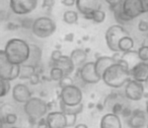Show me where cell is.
Returning a JSON list of instances; mask_svg holds the SVG:
<instances>
[{"label": "cell", "mask_w": 148, "mask_h": 128, "mask_svg": "<svg viewBox=\"0 0 148 128\" xmlns=\"http://www.w3.org/2000/svg\"><path fill=\"white\" fill-rule=\"evenodd\" d=\"M131 79L130 69L124 60L120 59L109 67L101 75V81L111 89H121Z\"/></svg>", "instance_id": "1"}, {"label": "cell", "mask_w": 148, "mask_h": 128, "mask_svg": "<svg viewBox=\"0 0 148 128\" xmlns=\"http://www.w3.org/2000/svg\"><path fill=\"white\" fill-rule=\"evenodd\" d=\"M3 50L8 60L13 65H23L29 60L31 47L29 44L25 40L12 38L6 42Z\"/></svg>", "instance_id": "2"}, {"label": "cell", "mask_w": 148, "mask_h": 128, "mask_svg": "<svg viewBox=\"0 0 148 128\" xmlns=\"http://www.w3.org/2000/svg\"><path fill=\"white\" fill-rule=\"evenodd\" d=\"M50 106L42 98L32 97L25 104H23V112L29 118L31 124H37L41 118L46 117L49 113Z\"/></svg>", "instance_id": "3"}, {"label": "cell", "mask_w": 148, "mask_h": 128, "mask_svg": "<svg viewBox=\"0 0 148 128\" xmlns=\"http://www.w3.org/2000/svg\"><path fill=\"white\" fill-rule=\"evenodd\" d=\"M57 30V25L50 17H40L34 19L32 33L39 39H47L51 37Z\"/></svg>", "instance_id": "4"}, {"label": "cell", "mask_w": 148, "mask_h": 128, "mask_svg": "<svg viewBox=\"0 0 148 128\" xmlns=\"http://www.w3.org/2000/svg\"><path fill=\"white\" fill-rule=\"evenodd\" d=\"M126 36H129V32L123 25L117 23V25H113L109 27L105 34V40L108 48L113 53L119 52V48H118L119 42L122 38L126 37Z\"/></svg>", "instance_id": "5"}, {"label": "cell", "mask_w": 148, "mask_h": 128, "mask_svg": "<svg viewBox=\"0 0 148 128\" xmlns=\"http://www.w3.org/2000/svg\"><path fill=\"white\" fill-rule=\"evenodd\" d=\"M83 94L80 87L72 85L60 89L59 101L65 106H76L82 104Z\"/></svg>", "instance_id": "6"}, {"label": "cell", "mask_w": 148, "mask_h": 128, "mask_svg": "<svg viewBox=\"0 0 148 128\" xmlns=\"http://www.w3.org/2000/svg\"><path fill=\"white\" fill-rule=\"evenodd\" d=\"M76 77L83 85H97L101 81L95 67V61H87L76 69Z\"/></svg>", "instance_id": "7"}, {"label": "cell", "mask_w": 148, "mask_h": 128, "mask_svg": "<svg viewBox=\"0 0 148 128\" xmlns=\"http://www.w3.org/2000/svg\"><path fill=\"white\" fill-rule=\"evenodd\" d=\"M39 4V0H9V8L15 15L25 17L32 13Z\"/></svg>", "instance_id": "8"}, {"label": "cell", "mask_w": 148, "mask_h": 128, "mask_svg": "<svg viewBox=\"0 0 148 128\" xmlns=\"http://www.w3.org/2000/svg\"><path fill=\"white\" fill-rule=\"evenodd\" d=\"M124 96L129 101H141L144 96H145L144 83H139V81L131 78L124 87Z\"/></svg>", "instance_id": "9"}, {"label": "cell", "mask_w": 148, "mask_h": 128, "mask_svg": "<svg viewBox=\"0 0 148 128\" xmlns=\"http://www.w3.org/2000/svg\"><path fill=\"white\" fill-rule=\"evenodd\" d=\"M103 0H76L75 7L85 19H89L90 15L97 10L101 9Z\"/></svg>", "instance_id": "10"}, {"label": "cell", "mask_w": 148, "mask_h": 128, "mask_svg": "<svg viewBox=\"0 0 148 128\" xmlns=\"http://www.w3.org/2000/svg\"><path fill=\"white\" fill-rule=\"evenodd\" d=\"M121 9L132 21L144 14L141 0H123L121 4Z\"/></svg>", "instance_id": "11"}, {"label": "cell", "mask_w": 148, "mask_h": 128, "mask_svg": "<svg viewBox=\"0 0 148 128\" xmlns=\"http://www.w3.org/2000/svg\"><path fill=\"white\" fill-rule=\"evenodd\" d=\"M11 95H12V99L16 103L23 104V105L33 97V93H32L31 89L25 83H18L15 85H13L11 89Z\"/></svg>", "instance_id": "12"}, {"label": "cell", "mask_w": 148, "mask_h": 128, "mask_svg": "<svg viewBox=\"0 0 148 128\" xmlns=\"http://www.w3.org/2000/svg\"><path fill=\"white\" fill-rule=\"evenodd\" d=\"M45 118L48 128H67L66 116L61 110L49 112Z\"/></svg>", "instance_id": "13"}, {"label": "cell", "mask_w": 148, "mask_h": 128, "mask_svg": "<svg viewBox=\"0 0 148 128\" xmlns=\"http://www.w3.org/2000/svg\"><path fill=\"white\" fill-rule=\"evenodd\" d=\"M130 76L132 79L145 83L148 81V62L140 61L130 69Z\"/></svg>", "instance_id": "14"}, {"label": "cell", "mask_w": 148, "mask_h": 128, "mask_svg": "<svg viewBox=\"0 0 148 128\" xmlns=\"http://www.w3.org/2000/svg\"><path fill=\"white\" fill-rule=\"evenodd\" d=\"M146 112L140 109H136L132 111L130 117L127 118V125L130 128H142L147 124L146 122Z\"/></svg>", "instance_id": "15"}, {"label": "cell", "mask_w": 148, "mask_h": 128, "mask_svg": "<svg viewBox=\"0 0 148 128\" xmlns=\"http://www.w3.org/2000/svg\"><path fill=\"white\" fill-rule=\"evenodd\" d=\"M13 67L14 65L8 60L4 50H0V78L9 81Z\"/></svg>", "instance_id": "16"}, {"label": "cell", "mask_w": 148, "mask_h": 128, "mask_svg": "<svg viewBox=\"0 0 148 128\" xmlns=\"http://www.w3.org/2000/svg\"><path fill=\"white\" fill-rule=\"evenodd\" d=\"M99 128H122L121 118L117 114L109 112L101 117Z\"/></svg>", "instance_id": "17"}, {"label": "cell", "mask_w": 148, "mask_h": 128, "mask_svg": "<svg viewBox=\"0 0 148 128\" xmlns=\"http://www.w3.org/2000/svg\"><path fill=\"white\" fill-rule=\"evenodd\" d=\"M52 66H57L59 68H61L64 71L65 75H71L75 71V69H76V67L74 65L70 56L67 55H62V57L60 59H58L57 61L51 63V67Z\"/></svg>", "instance_id": "18"}, {"label": "cell", "mask_w": 148, "mask_h": 128, "mask_svg": "<svg viewBox=\"0 0 148 128\" xmlns=\"http://www.w3.org/2000/svg\"><path fill=\"white\" fill-rule=\"evenodd\" d=\"M114 63H116V61L113 58V56H99V57H97V59L95 60V67L97 74L101 77L103 72Z\"/></svg>", "instance_id": "19"}, {"label": "cell", "mask_w": 148, "mask_h": 128, "mask_svg": "<svg viewBox=\"0 0 148 128\" xmlns=\"http://www.w3.org/2000/svg\"><path fill=\"white\" fill-rule=\"evenodd\" d=\"M29 47H31V51H29V57L27 61V64H29L38 69L40 66V63H41L42 55H43L42 49L36 44H29Z\"/></svg>", "instance_id": "20"}, {"label": "cell", "mask_w": 148, "mask_h": 128, "mask_svg": "<svg viewBox=\"0 0 148 128\" xmlns=\"http://www.w3.org/2000/svg\"><path fill=\"white\" fill-rule=\"evenodd\" d=\"M69 56L72 61H73L76 69L81 67L83 64L87 62V52H86V50H84V49L76 48V49L72 50V52L70 53Z\"/></svg>", "instance_id": "21"}, {"label": "cell", "mask_w": 148, "mask_h": 128, "mask_svg": "<svg viewBox=\"0 0 148 128\" xmlns=\"http://www.w3.org/2000/svg\"><path fill=\"white\" fill-rule=\"evenodd\" d=\"M38 71V69L36 67L32 66L29 64H23L21 65V70H19V76L18 78L21 81H29L34 74Z\"/></svg>", "instance_id": "22"}, {"label": "cell", "mask_w": 148, "mask_h": 128, "mask_svg": "<svg viewBox=\"0 0 148 128\" xmlns=\"http://www.w3.org/2000/svg\"><path fill=\"white\" fill-rule=\"evenodd\" d=\"M121 59L124 60V61L127 63L129 69H131L134 65H136L138 62H140L137 51H134V50H131V51H129V52H126V53H122Z\"/></svg>", "instance_id": "23"}, {"label": "cell", "mask_w": 148, "mask_h": 128, "mask_svg": "<svg viewBox=\"0 0 148 128\" xmlns=\"http://www.w3.org/2000/svg\"><path fill=\"white\" fill-rule=\"evenodd\" d=\"M134 40L132 37L129 36H126V37L122 38L119 42V45H118V48H119V52L121 53H126V52H129L131 50H133L134 48Z\"/></svg>", "instance_id": "24"}, {"label": "cell", "mask_w": 148, "mask_h": 128, "mask_svg": "<svg viewBox=\"0 0 148 128\" xmlns=\"http://www.w3.org/2000/svg\"><path fill=\"white\" fill-rule=\"evenodd\" d=\"M111 10L113 11L114 17H115V19L118 21V23H119V25H126V23H130V21H132L131 19H129V17H128L127 15H126L125 13L122 11L121 5H120V6H117V7H114V8H112Z\"/></svg>", "instance_id": "25"}, {"label": "cell", "mask_w": 148, "mask_h": 128, "mask_svg": "<svg viewBox=\"0 0 148 128\" xmlns=\"http://www.w3.org/2000/svg\"><path fill=\"white\" fill-rule=\"evenodd\" d=\"M62 19L67 25H75V23H78L79 13L77 10H66L63 13Z\"/></svg>", "instance_id": "26"}, {"label": "cell", "mask_w": 148, "mask_h": 128, "mask_svg": "<svg viewBox=\"0 0 148 128\" xmlns=\"http://www.w3.org/2000/svg\"><path fill=\"white\" fill-rule=\"evenodd\" d=\"M60 110L65 114H73L78 115L83 111V104H79L76 106H65L60 103Z\"/></svg>", "instance_id": "27"}, {"label": "cell", "mask_w": 148, "mask_h": 128, "mask_svg": "<svg viewBox=\"0 0 148 128\" xmlns=\"http://www.w3.org/2000/svg\"><path fill=\"white\" fill-rule=\"evenodd\" d=\"M64 76H66V75L61 68H59V67H57V66H52L51 67L50 72H49V77H50L51 81L59 83V81H61Z\"/></svg>", "instance_id": "28"}, {"label": "cell", "mask_w": 148, "mask_h": 128, "mask_svg": "<svg viewBox=\"0 0 148 128\" xmlns=\"http://www.w3.org/2000/svg\"><path fill=\"white\" fill-rule=\"evenodd\" d=\"M11 81H6V79L0 78V99L1 98L6 97L9 94V92H11Z\"/></svg>", "instance_id": "29"}, {"label": "cell", "mask_w": 148, "mask_h": 128, "mask_svg": "<svg viewBox=\"0 0 148 128\" xmlns=\"http://www.w3.org/2000/svg\"><path fill=\"white\" fill-rule=\"evenodd\" d=\"M106 17H107V14H106L105 11L103 9H99V10H97L90 15L89 21H92L95 23H101L105 21Z\"/></svg>", "instance_id": "30"}, {"label": "cell", "mask_w": 148, "mask_h": 128, "mask_svg": "<svg viewBox=\"0 0 148 128\" xmlns=\"http://www.w3.org/2000/svg\"><path fill=\"white\" fill-rule=\"evenodd\" d=\"M138 57H139L140 61H145L148 62V45H142L137 50Z\"/></svg>", "instance_id": "31"}, {"label": "cell", "mask_w": 148, "mask_h": 128, "mask_svg": "<svg viewBox=\"0 0 148 128\" xmlns=\"http://www.w3.org/2000/svg\"><path fill=\"white\" fill-rule=\"evenodd\" d=\"M3 121H4V124H7V125H13V124H15L17 121V115L14 113V112L9 113L3 117Z\"/></svg>", "instance_id": "32"}, {"label": "cell", "mask_w": 148, "mask_h": 128, "mask_svg": "<svg viewBox=\"0 0 148 128\" xmlns=\"http://www.w3.org/2000/svg\"><path fill=\"white\" fill-rule=\"evenodd\" d=\"M58 83H59L60 89H63V87H69V85H75V83H74V79L72 78L70 75H66V76H64Z\"/></svg>", "instance_id": "33"}, {"label": "cell", "mask_w": 148, "mask_h": 128, "mask_svg": "<svg viewBox=\"0 0 148 128\" xmlns=\"http://www.w3.org/2000/svg\"><path fill=\"white\" fill-rule=\"evenodd\" d=\"M65 116H66V125H67V128L74 127V126L76 125L77 115H73V114H65Z\"/></svg>", "instance_id": "34"}, {"label": "cell", "mask_w": 148, "mask_h": 128, "mask_svg": "<svg viewBox=\"0 0 148 128\" xmlns=\"http://www.w3.org/2000/svg\"><path fill=\"white\" fill-rule=\"evenodd\" d=\"M12 112H14V109H13V107L10 104H4V105L0 106V116L2 118L5 115H7L9 113H12Z\"/></svg>", "instance_id": "35"}, {"label": "cell", "mask_w": 148, "mask_h": 128, "mask_svg": "<svg viewBox=\"0 0 148 128\" xmlns=\"http://www.w3.org/2000/svg\"><path fill=\"white\" fill-rule=\"evenodd\" d=\"M124 108H125V106L123 105V104L121 103V102H116L115 104H114L113 106H112L111 108V112L114 114H117V115H121L122 112H123Z\"/></svg>", "instance_id": "36"}, {"label": "cell", "mask_w": 148, "mask_h": 128, "mask_svg": "<svg viewBox=\"0 0 148 128\" xmlns=\"http://www.w3.org/2000/svg\"><path fill=\"white\" fill-rule=\"evenodd\" d=\"M138 31L141 33H148V19H141L138 23Z\"/></svg>", "instance_id": "37"}, {"label": "cell", "mask_w": 148, "mask_h": 128, "mask_svg": "<svg viewBox=\"0 0 148 128\" xmlns=\"http://www.w3.org/2000/svg\"><path fill=\"white\" fill-rule=\"evenodd\" d=\"M62 55H63V54H62L61 50L55 49L51 54V63H53V62L57 61L58 59H60V58L62 57Z\"/></svg>", "instance_id": "38"}, {"label": "cell", "mask_w": 148, "mask_h": 128, "mask_svg": "<svg viewBox=\"0 0 148 128\" xmlns=\"http://www.w3.org/2000/svg\"><path fill=\"white\" fill-rule=\"evenodd\" d=\"M29 81L32 85H37L38 83H40V81H41V75H40L37 71V72H36L35 74H34L33 76L29 79Z\"/></svg>", "instance_id": "39"}, {"label": "cell", "mask_w": 148, "mask_h": 128, "mask_svg": "<svg viewBox=\"0 0 148 128\" xmlns=\"http://www.w3.org/2000/svg\"><path fill=\"white\" fill-rule=\"evenodd\" d=\"M33 23H34L33 19H23V21H21V25L23 28H25V29H31L32 30V25H33Z\"/></svg>", "instance_id": "40"}, {"label": "cell", "mask_w": 148, "mask_h": 128, "mask_svg": "<svg viewBox=\"0 0 148 128\" xmlns=\"http://www.w3.org/2000/svg\"><path fill=\"white\" fill-rule=\"evenodd\" d=\"M105 1L109 4L110 9H112V8H114V7L120 6V5L122 4V1H123V0H105Z\"/></svg>", "instance_id": "41"}, {"label": "cell", "mask_w": 148, "mask_h": 128, "mask_svg": "<svg viewBox=\"0 0 148 128\" xmlns=\"http://www.w3.org/2000/svg\"><path fill=\"white\" fill-rule=\"evenodd\" d=\"M54 5H55V0H43V2H42L43 8L46 9H51Z\"/></svg>", "instance_id": "42"}, {"label": "cell", "mask_w": 148, "mask_h": 128, "mask_svg": "<svg viewBox=\"0 0 148 128\" xmlns=\"http://www.w3.org/2000/svg\"><path fill=\"white\" fill-rule=\"evenodd\" d=\"M61 2H62V4H63L64 6L72 7V6H75L76 0H62Z\"/></svg>", "instance_id": "43"}, {"label": "cell", "mask_w": 148, "mask_h": 128, "mask_svg": "<svg viewBox=\"0 0 148 128\" xmlns=\"http://www.w3.org/2000/svg\"><path fill=\"white\" fill-rule=\"evenodd\" d=\"M37 126H38V128H48L47 122H46V118L45 117L41 118V119L38 121Z\"/></svg>", "instance_id": "44"}, {"label": "cell", "mask_w": 148, "mask_h": 128, "mask_svg": "<svg viewBox=\"0 0 148 128\" xmlns=\"http://www.w3.org/2000/svg\"><path fill=\"white\" fill-rule=\"evenodd\" d=\"M142 8H143L144 13H148V0H141Z\"/></svg>", "instance_id": "45"}, {"label": "cell", "mask_w": 148, "mask_h": 128, "mask_svg": "<svg viewBox=\"0 0 148 128\" xmlns=\"http://www.w3.org/2000/svg\"><path fill=\"white\" fill-rule=\"evenodd\" d=\"M73 39H74V35L72 33L67 34V35L64 37V40H65L66 42H72L73 41Z\"/></svg>", "instance_id": "46"}, {"label": "cell", "mask_w": 148, "mask_h": 128, "mask_svg": "<svg viewBox=\"0 0 148 128\" xmlns=\"http://www.w3.org/2000/svg\"><path fill=\"white\" fill-rule=\"evenodd\" d=\"M74 128H88V126L84 123H79V124H76V125L74 126Z\"/></svg>", "instance_id": "47"}, {"label": "cell", "mask_w": 148, "mask_h": 128, "mask_svg": "<svg viewBox=\"0 0 148 128\" xmlns=\"http://www.w3.org/2000/svg\"><path fill=\"white\" fill-rule=\"evenodd\" d=\"M4 17H5L4 11H2L1 9H0V23H1V21H4Z\"/></svg>", "instance_id": "48"}, {"label": "cell", "mask_w": 148, "mask_h": 128, "mask_svg": "<svg viewBox=\"0 0 148 128\" xmlns=\"http://www.w3.org/2000/svg\"><path fill=\"white\" fill-rule=\"evenodd\" d=\"M4 127V121H3V118L0 116V128Z\"/></svg>", "instance_id": "49"}, {"label": "cell", "mask_w": 148, "mask_h": 128, "mask_svg": "<svg viewBox=\"0 0 148 128\" xmlns=\"http://www.w3.org/2000/svg\"><path fill=\"white\" fill-rule=\"evenodd\" d=\"M145 112H146V114L148 115V99H147V101H146V107H145Z\"/></svg>", "instance_id": "50"}, {"label": "cell", "mask_w": 148, "mask_h": 128, "mask_svg": "<svg viewBox=\"0 0 148 128\" xmlns=\"http://www.w3.org/2000/svg\"><path fill=\"white\" fill-rule=\"evenodd\" d=\"M9 128H21V127H14V126H13V127H9Z\"/></svg>", "instance_id": "51"}, {"label": "cell", "mask_w": 148, "mask_h": 128, "mask_svg": "<svg viewBox=\"0 0 148 128\" xmlns=\"http://www.w3.org/2000/svg\"><path fill=\"white\" fill-rule=\"evenodd\" d=\"M146 128H148V123H147V124H146Z\"/></svg>", "instance_id": "52"}]
</instances>
